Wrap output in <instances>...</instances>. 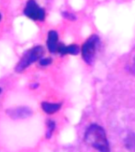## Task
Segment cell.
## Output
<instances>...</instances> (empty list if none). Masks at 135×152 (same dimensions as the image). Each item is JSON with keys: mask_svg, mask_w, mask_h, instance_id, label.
Wrapping results in <instances>:
<instances>
[{"mask_svg": "<svg viewBox=\"0 0 135 152\" xmlns=\"http://www.w3.org/2000/svg\"><path fill=\"white\" fill-rule=\"evenodd\" d=\"M55 128V124L53 121L49 120L47 122V138H50L52 136V134L53 131Z\"/></svg>", "mask_w": 135, "mask_h": 152, "instance_id": "cell-10", "label": "cell"}, {"mask_svg": "<svg viewBox=\"0 0 135 152\" xmlns=\"http://www.w3.org/2000/svg\"><path fill=\"white\" fill-rule=\"evenodd\" d=\"M7 113L12 119L17 120V119H25L32 116L33 111L28 107H17L15 109H8Z\"/></svg>", "mask_w": 135, "mask_h": 152, "instance_id": "cell-5", "label": "cell"}, {"mask_svg": "<svg viewBox=\"0 0 135 152\" xmlns=\"http://www.w3.org/2000/svg\"><path fill=\"white\" fill-rule=\"evenodd\" d=\"M132 69H133V71H134L135 72V56H134V61H133Z\"/></svg>", "mask_w": 135, "mask_h": 152, "instance_id": "cell-13", "label": "cell"}, {"mask_svg": "<svg viewBox=\"0 0 135 152\" xmlns=\"http://www.w3.org/2000/svg\"><path fill=\"white\" fill-rule=\"evenodd\" d=\"M58 40H59V35H58L56 31H49L48 37H47V45L48 50L52 53L57 52V48H58V46H59Z\"/></svg>", "mask_w": 135, "mask_h": 152, "instance_id": "cell-6", "label": "cell"}, {"mask_svg": "<svg viewBox=\"0 0 135 152\" xmlns=\"http://www.w3.org/2000/svg\"><path fill=\"white\" fill-rule=\"evenodd\" d=\"M52 59L51 58H43L40 59V64L41 66H47L49 64H52Z\"/></svg>", "mask_w": 135, "mask_h": 152, "instance_id": "cell-11", "label": "cell"}, {"mask_svg": "<svg viewBox=\"0 0 135 152\" xmlns=\"http://www.w3.org/2000/svg\"><path fill=\"white\" fill-rule=\"evenodd\" d=\"M65 17H66V18H69V19H71L72 20V18H74V16H73V14H69V13H67V12H66L65 13Z\"/></svg>", "mask_w": 135, "mask_h": 152, "instance_id": "cell-12", "label": "cell"}, {"mask_svg": "<svg viewBox=\"0 0 135 152\" xmlns=\"http://www.w3.org/2000/svg\"><path fill=\"white\" fill-rule=\"evenodd\" d=\"M0 20H1V14H0Z\"/></svg>", "mask_w": 135, "mask_h": 152, "instance_id": "cell-14", "label": "cell"}, {"mask_svg": "<svg viewBox=\"0 0 135 152\" xmlns=\"http://www.w3.org/2000/svg\"><path fill=\"white\" fill-rule=\"evenodd\" d=\"M85 141L90 147L102 152L110 151L106 132L101 126L93 124L87 128L85 133Z\"/></svg>", "mask_w": 135, "mask_h": 152, "instance_id": "cell-1", "label": "cell"}, {"mask_svg": "<svg viewBox=\"0 0 135 152\" xmlns=\"http://www.w3.org/2000/svg\"><path fill=\"white\" fill-rule=\"evenodd\" d=\"M42 109L43 110L48 114L54 113L59 109L61 108V104H56V103H48V102H43L42 103Z\"/></svg>", "mask_w": 135, "mask_h": 152, "instance_id": "cell-8", "label": "cell"}, {"mask_svg": "<svg viewBox=\"0 0 135 152\" xmlns=\"http://www.w3.org/2000/svg\"><path fill=\"white\" fill-rule=\"evenodd\" d=\"M125 146L130 151H135V133H130L125 139Z\"/></svg>", "mask_w": 135, "mask_h": 152, "instance_id": "cell-9", "label": "cell"}, {"mask_svg": "<svg viewBox=\"0 0 135 152\" xmlns=\"http://www.w3.org/2000/svg\"><path fill=\"white\" fill-rule=\"evenodd\" d=\"M1 91H2V90H1V88H0V93H1Z\"/></svg>", "mask_w": 135, "mask_h": 152, "instance_id": "cell-15", "label": "cell"}, {"mask_svg": "<svg viewBox=\"0 0 135 152\" xmlns=\"http://www.w3.org/2000/svg\"><path fill=\"white\" fill-rule=\"evenodd\" d=\"M24 14L34 21H43L45 18L44 10L39 7L35 0H28L24 10Z\"/></svg>", "mask_w": 135, "mask_h": 152, "instance_id": "cell-4", "label": "cell"}, {"mask_svg": "<svg viewBox=\"0 0 135 152\" xmlns=\"http://www.w3.org/2000/svg\"><path fill=\"white\" fill-rule=\"evenodd\" d=\"M100 45V40L98 36H91L82 45L81 48V55L83 59L88 64H92L97 55V50L99 49Z\"/></svg>", "mask_w": 135, "mask_h": 152, "instance_id": "cell-2", "label": "cell"}, {"mask_svg": "<svg viewBox=\"0 0 135 152\" xmlns=\"http://www.w3.org/2000/svg\"><path fill=\"white\" fill-rule=\"evenodd\" d=\"M57 52H59L61 55H78L79 53V47L76 45H70L68 46L59 45L58 48H57Z\"/></svg>", "mask_w": 135, "mask_h": 152, "instance_id": "cell-7", "label": "cell"}, {"mask_svg": "<svg viewBox=\"0 0 135 152\" xmlns=\"http://www.w3.org/2000/svg\"><path fill=\"white\" fill-rule=\"evenodd\" d=\"M44 49L42 46H36V47H34L31 50L28 51L24 55L21 61L19 62L18 64L17 65L16 68H15L17 72L23 71L30 64H32L38 59H40L44 55Z\"/></svg>", "mask_w": 135, "mask_h": 152, "instance_id": "cell-3", "label": "cell"}]
</instances>
